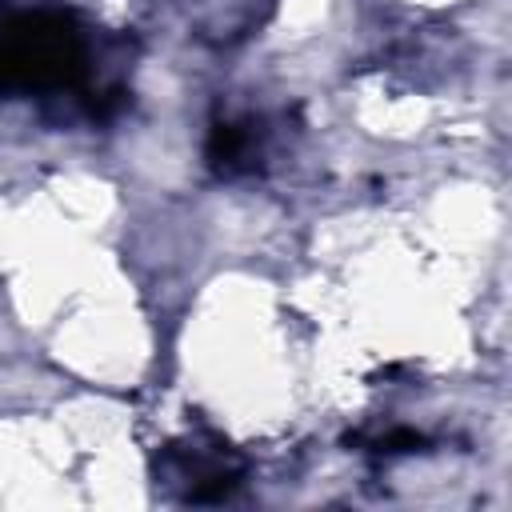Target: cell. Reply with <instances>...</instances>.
<instances>
[{"mask_svg": "<svg viewBox=\"0 0 512 512\" xmlns=\"http://www.w3.org/2000/svg\"><path fill=\"white\" fill-rule=\"evenodd\" d=\"M84 72V40L56 12H20L0 24V96L52 92Z\"/></svg>", "mask_w": 512, "mask_h": 512, "instance_id": "cell-1", "label": "cell"}, {"mask_svg": "<svg viewBox=\"0 0 512 512\" xmlns=\"http://www.w3.org/2000/svg\"><path fill=\"white\" fill-rule=\"evenodd\" d=\"M252 156V136L240 124H216L208 136V160L216 172H236Z\"/></svg>", "mask_w": 512, "mask_h": 512, "instance_id": "cell-2", "label": "cell"}]
</instances>
